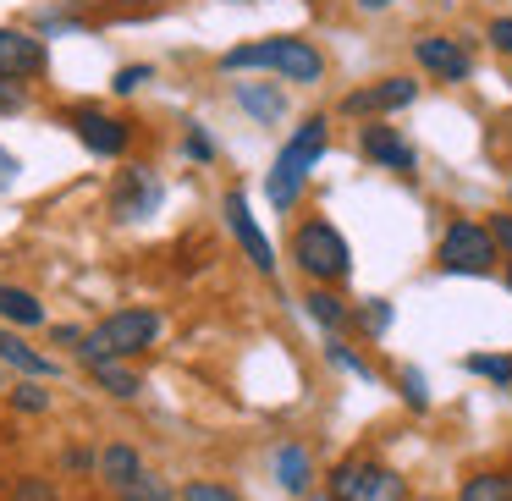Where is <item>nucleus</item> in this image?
I'll return each instance as SVG.
<instances>
[{"label":"nucleus","mask_w":512,"mask_h":501,"mask_svg":"<svg viewBox=\"0 0 512 501\" xmlns=\"http://www.w3.org/2000/svg\"><path fill=\"white\" fill-rule=\"evenodd\" d=\"M397 386H402V402H408L413 413H424V408H430V391H424V375H419V369H402V375H397Z\"/></svg>","instance_id":"nucleus-27"},{"label":"nucleus","mask_w":512,"mask_h":501,"mask_svg":"<svg viewBox=\"0 0 512 501\" xmlns=\"http://www.w3.org/2000/svg\"><path fill=\"white\" fill-rule=\"evenodd\" d=\"M155 342H160V314L155 309H116L83 336L78 358L83 364H100V358H122L127 364L133 353H144V347H155Z\"/></svg>","instance_id":"nucleus-3"},{"label":"nucleus","mask_w":512,"mask_h":501,"mask_svg":"<svg viewBox=\"0 0 512 501\" xmlns=\"http://www.w3.org/2000/svg\"><path fill=\"white\" fill-rule=\"evenodd\" d=\"M17 171H23V166H17V155H12V149H0V193L17 182Z\"/></svg>","instance_id":"nucleus-36"},{"label":"nucleus","mask_w":512,"mask_h":501,"mask_svg":"<svg viewBox=\"0 0 512 501\" xmlns=\"http://www.w3.org/2000/svg\"><path fill=\"white\" fill-rule=\"evenodd\" d=\"M325 353H331V364H336V369H347V375H358V380H375V369H369V364H364V358H358L347 342H336V336H331V347H325Z\"/></svg>","instance_id":"nucleus-26"},{"label":"nucleus","mask_w":512,"mask_h":501,"mask_svg":"<svg viewBox=\"0 0 512 501\" xmlns=\"http://www.w3.org/2000/svg\"><path fill=\"white\" fill-rule=\"evenodd\" d=\"M67 122H72V133H78V144L89 149V155H100V160L122 155L127 138H133V127L116 122V116H105V111H94V105H89V111H72Z\"/></svg>","instance_id":"nucleus-12"},{"label":"nucleus","mask_w":512,"mask_h":501,"mask_svg":"<svg viewBox=\"0 0 512 501\" xmlns=\"http://www.w3.org/2000/svg\"><path fill=\"white\" fill-rule=\"evenodd\" d=\"M188 155L193 160H215V144H210V133H204V127H188Z\"/></svg>","instance_id":"nucleus-34"},{"label":"nucleus","mask_w":512,"mask_h":501,"mask_svg":"<svg viewBox=\"0 0 512 501\" xmlns=\"http://www.w3.org/2000/svg\"><path fill=\"white\" fill-rule=\"evenodd\" d=\"M507 193H512V188H507Z\"/></svg>","instance_id":"nucleus-42"},{"label":"nucleus","mask_w":512,"mask_h":501,"mask_svg":"<svg viewBox=\"0 0 512 501\" xmlns=\"http://www.w3.org/2000/svg\"><path fill=\"white\" fill-rule=\"evenodd\" d=\"M67 468H72V474H83V468H100V457L83 452V446H72V452H67Z\"/></svg>","instance_id":"nucleus-37"},{"label":"nucleus","mask_w":512,"mask_h":501,"mask_svg":"<svg viewBox=\"0 0 512 501\" xmlns=\"http://www.w3.org/2000/svg\"><path fill=\"white\" fill-rule=\"evenodd\" d=\"M116 496H122V501H171V485H166V479H155V474H138L133 485H122Z\"/></svg>","instance_id":"nucleus-23"},{"label":"nucleus","mask_w":512,"mask_h":501,"mask_svg":"<svg viewBox=\"0 0 512 501\" xmlns=\"http://www.w3.org/2000/svg\"><path fill=\"white\" fill-rule=\"evenodd\" d=\"M182 501H243L232 485H221V479H188L182 485Z\"/></svg>","instance_id":"nucleus-24"},{"label":"nucleus","mask_w":512,"mask_h":501,"mask_svg":"<svg viewBox=\"0 0 512 501\" xmlns=\"http://www.w3.org/2000/svg\"><path fill=\"white\" fill-rule=\"evenodd\" d=\"M28 111V89L23 83H0V116H17Z\"/></svg>","instance_id":"nucleus-31"},{"label":"nucleus","mask_w":512,"mask_h":501,"mask_svg":"<svg viewBox=\"0 0 512 501\" xmlns=\"http://www.w3.org/2000/svg\"><path fill=\"white\" fill-rule=\"evenodd\" d=\"M12 501H56V485L39 479V474H23V479H17V490H12Z\"/></svg>","instance_id":"nucleus-28"},{"label":"nucleus","mask_w":512,"mask_h":501,"mask_svg":"<svg viewBox=\"0 0 512 501\" xmlns=\"http://www.w3.org/2000/svg\"><path fill=\"white\" fill-rule=\"evenodd\" d=\"M364 12H386V6H397V0H358Z\"/></svg>","instance_id":"nucleus-38"},{"label":"nucleus","mask_w":512,"mask_h":501,"mask_svg":"<svg viewBox=\"0 0 512 501\" xmlns=\"http://www.w3.org/2000/svg\"><path fill=\"white\" fill-rule=\"evenodd\" d=\"M309 501H331V496H309Z\"/></svg>","instance_id":"nucleus-40"},{"label":"nucleus","mask_w":512,"mask_h":501,"mask_svg":"<svg viewBox=\"0 0 512 501\" xmlns=\"http://www.w3.org/2000/svg\"><path fill=\"white\" fill-rule=\"evenodd\" d=\"M413 100H419V83L413 78H375V83H364V89L342 94V116L380 122V116H391V111H408Z\"/></svg>","instance_id":"nucleus-7"},{"label":"nucleus","mask_w":512,"mask_h":501,"mask_svg":"<svg viewBox=\"0 0 512 501\" xmlns=\"http://www.w3.org/2000/svg\"><path fill=\"white\" fill-rule=\"evenodd\" d=\"M325 149H331L325 116H309V122L276 149V160H270V171H265V199L276 204V210H292V204H298L303 182H309V171L325 160Z\"/></svg>","instance_id":"nucleus-2"},{"label":"nucleus","mask_w":512,"mask_h":501,"mask_svg":"<svg viewBox=\"0 0 512 501\" xmlns=\"http://www.w3.org/2000/svg\"><path fill=\"white\" fill-rule=\"evenodd\" d=\"M237 105H243L248 116H254V122H281V116H287V94L276 89V83H237Z\"/></svg>","instance_id":"nucleus-15"},{"label":"nucleus","mask_w":512,"mask_h":501,"mask_svg":"<svg viewBox=\"0 0 512 501\" xmlns=\"http://www.w3.org/2000/svg\"><path fill=\"white\" fill-rule=\"evenodd\" d=\"M160 204H166V182H160L149 166H127L122 182H116V193H111L116 221H149Z\"/></svg>","instance_id":"nucleus-8"},{"label":"nucleus","mask_w":512,"mask_h":501,"mask_svg":"<svg viewBox=\"0 0 512 501\" xmlns=\"http://www.w3.org/2000/svg\"><path fill=\"white\" fill-rule=\"evenodd\" d=\"M276 479H281V490L287 496H303L309 501V490H314V457H309V446H298V441H287V446H276Z\"/></svg>","instance_id":"nucleus-14"},{"label":"nucleus","mask_w":512,"mask_h":501,"mask_svg":"<svg viewBox=\"0 0 512 501\" xmlns=\"http://www.w3.org/2000/svg\"><path fill=\"white\" fill-rule=\"evenodd\" d=\"M0 391H6V380H0Z\"/></svg>","instance_id":"nucleus-41"},{"label":"nucleus","mask_w":512,"mask_h":501,"mask_svg":"<svg viewBox=\"0 0 512 501\" xmlns=\"http://www.w3.org/2000/svg\"><path fill=\"white\" fill-rule=\"evenodd\" d=\"M144 474V463H138V452L127 441H116V446H105L100 452V479L111 490H122V485H133V479Z\"/></svg>","instance_id":"nucleus-19"},{"label":"nucleus","mask_w":512,"mask_h":501,"mask_svg":"<svg viewBox=\"0 0 512 501\" xmlns=\"http://www.w3.org/2000/svg\"><path fill=\"white\" fill-rule=\"evenodd\" d=\"M413 61H419L430 78H441V83H468L474 78V56H468L457 39H446V34H419L413 39Z\"/></svg>","instance_id":"nucleus-10"},{"label":"nucleus","mask_w":512,"mask_h":501,"mask_svg":"<svg viewBox=\"0 0 512 501\" xmlns=\"http://www.w3.org/2000/svg\"><path fill=\"white\" fill-rule=\"evenodd\" d=\"M0 364L23 369L28 380H50V375H56V364H50V358L39 353V347H28L17 331H0Z\"/></svg>","instance_id":"nucleus-16"},{"label":"nucleus","mask_w":512,"mask_h":501,"mask_svg":"<svg viewBox=\"0 0 512 501\" xmlns=\"http://www.w3.org/2000/svg\"><path fill=\"white\" fill-rule=\"evenodd\" d=\"M325 496L331 501H413L408 479L380 457H342L325 474Z\"/></svg>","instance_id":"nucleus-5"},{"label":"nucleus","mask_w":512,"mask_h":501,"mask_svg":"<svg viewBox=\"0 0 512 501\" xmlns=\"http://www.w3.org/2000/svg\"><path fill=\"white\" fill-rule=\"evenodd\" d=\"M303 303H309V320H314V325H325V331H342V325H347V303L336 298V292L314 287Z\"/></svg>","instance_id":"nucleus-22"},{"label":"nucleus","mask_w":512,"mask_h":501,"mask_svg":"<svg viewBox=\"0 0 512 501\" xmlns=\"http://www.w3.org/2000/svg\"><path fill=\"white\" fill-rule=\"evenodd\" d=\"M485 39H490V50H501V56H512V17H490Z\"/></svg>","instance_id":"nucleus-30"},{"label":"nucleus","mask_w":512,"mask_h":501,"mask_svg":"<svg viewBox=\"0 0 512 501\" xmlns=\"http://www.w3.org/2000/svg\"><path fill=\"white\" fill-rule=\"evenodd\" d=\"M12 408L17 413H45L50 408V391L39 386V380H23V386H12Z\"/></svg>","instance_id":"nucleus-25"},{"label":"nucleus","mask_w":512,"mask_h":501,"mask_svg":"<svg viewBox=\"0 0 512 501\" xmlns=\"http://www.w3.org/2000/svg\"><path fill=\"white\" fill-rule=\"evenodd\" d=\"M276 72L287 83H320L325 78V56L298 34H270V39H248V45L226 50L221 72Z\"/></svg>","instance_id":"nucleus-1"},{"label":"nucleus","mask_w":512,"mask_h":501,"mask_svg":"<svg viewBox=\"0 0 512 501\" xmlns=\"http://www.w3.org/2000/svg\"><path fill=\"white\" fill-rule=\"evenodd\" d=\"M226 226H232V237L243 243L248 265H254L259 276H276V248H270L265 232H259V221H254V210H248V193L243 188L226 193Z\"/></svg>","instance_id":"nucleus-9"},{"label":"nucleus","mask_w":512,"mask_h":501,"mask_svg":"<svg viewBox=\"0 0 512 501\" xmlns=\"http://www.w3.org/2000/svg\"><path fill=\"white\" fill-rule=\"evenodd\" d=\"M457 501H512V468H479L457 485Z\"/></svg>","instance_id":"nucleus-18"},{"label":"nucleus","mask_w":512,"mask_h":501,"mask_svg":"<svg viewBox=\"0 0 512 501\" xmlns=\"http://www.w3.org/2000/svg\"><path fill=\"white\" fill-rule=\"evenodd\" d=\"M0 320H12V325H23V331H34V325H45V303H39L28 287L0 281Z\"/></svg>","instance_id":"nucleus-17"},{"label":"nucleus","mask_w":512,"mask_h":501,"mask_svg":"<svg viewBox=\"0 0 512 501\" xmlns=\"http://www.w3.org/2000/svg\"><path fill=\"white\" fill-rule=\"evenodd\" d=\"M144 83H149V67H122L111 89H116V94H133V89H144Z\"/></svg>","instance_id":"nucleus-32"},{"label":"nucleus","mask_w":512,"mask_h":501,"mask_svg":"<svg viewBox=\"0 0 512 501\" xmlns=\"http://www.w3.org/2000/svg\"><path fill=\"white\" fill-rule=\"evenodd\" d=\"M50 61L45 39L23 34V28H0V83H28L39 78Z\"/></svg>","instance_id":"nucleus-11"},{"label":"nucleus","mask_w":512,"mask_h":501,"mask_svg":"<svg viewBox=\"0 0 512 501\" xmlns=\"http://www.w3.org/2000/svg\"><path fill=\"white\" fill-rule=\"evenodd\" d=\"M83 336H89V331H78V325H56V331H50V342H56V347H72V353H78Z\"/></svg>","instance_id":"nucleus-35"},{"label":"nucleus","mask_w":512,"mask_h":501,"mask_svg":"<svg viewBox=\"0 0 512 501\" xmlns=\"http://www.w3.org/2000/svg\"><path fill=\"white\" fill-rule=\"evenodd\" d=\"M89 380L100 391H111V397H138V391H144V380H138L122 358H100V364H89Z\"/></svg>","instance_id":"nucleus-20"},{"label":"nucleus","mask_w":512,"mask_h":501,"mask_svg":"<svg viewBox=\"0 0 512 501\" xmlns=\"http://www.w3.org/2000/svg\"><path fill=\"white\" fill-rule=\"evenodd\" d=\"M507 287H512V265H507Z\"/></svg>","instance_id":"nucleus-39"},{"label":"nucleus","mask_w":512,"mask_h":501,"mask_svg":"<svg viewBox=\"0 0 512 501\" xmlns=\"http://www.w3.org/2000/svg\"><path fill=\"white\" fill-rule=\"evenodd\" d=\"M463 369L468 375H485L490 386H501V391H512V353H468Z\"/></svg>","instance_id":"nucleus-21"},{"label":"nucleus","mask_w":512,"mask_h":501,"mask_svg":"<svg viewBox=\"0 0 512 501\" xmlns=\"http://www.w3.org/2000/svg\"><path fill=\"white\" fill-rule=\"evenodd\" d=\"M358 155H364L369 166H380V171H413L419 166L413 144L397 133V127H386V122H369L364 133H358Z\"/></svg>","instance_id":"nucleus-13"},{"label":"nucleus","mask_w":512,"mask_h":501,"mask_svg":"<svg viewBox=\"0 0 512 501\" xmlns=\"http://www.w3.org/2000/svg\"><path fill=\"white\" fill-rule=\"evenodd\" d=\"M386 325H391V303L386 298H369L364 303V331L369 336H386Z\"/></svg>","instance_id":"nucleus-29"},{"label":"nucleus","mask_w":512,"mask_h":501,"mask_svg":"<svg viewBox=\"0 0 512 501\" xmlns=\"http://www.w3.org/2000/svg\"><path fill=\"white\" fill-rule=\"evenodd\" d=\"M292 259H298V270L314 287H331V281L353 276V248H347V237L336 232L325 215H309V221L292 232Z\"/></svg>","instance_id":"nucleus-4"},{"label":"nucleus","mask_w":512,"mask_h":501,"mask_svg":"<svg viewBox=\"0 0 512 501\" xmlns=\"http://www.w3.org/2000/svg\"><path fill=\"white\" fill-rule=\"evenodd\" d=\"M490 237H496V248H501V254H512V210L490 215Z\"/></svg>","instance_id":"nucleus-33"},{"label":"nucleus","mask_w":512,"mask_h":501,"mask_svg":"<svg viewBox=\"0 0 512 501\" xmlns=\"http://www.w3.org/2000/svg\"><path fill=\"white\" fill-rule=\"evenodd\" d=\"M496 237H490V226L479 221H452L441 232V248H435V265L446 270V276H490L496 270Z\"/></svg>","instance_id":"nucleus-6"}]
</instances>
